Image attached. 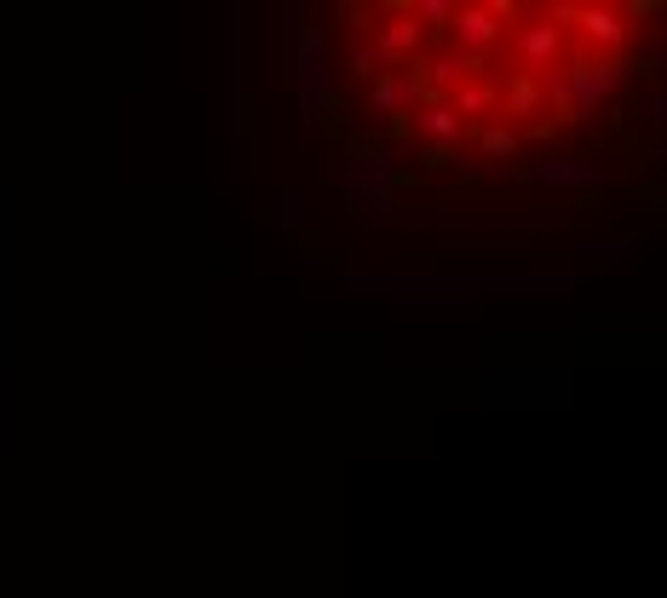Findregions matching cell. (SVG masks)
I'll return each instance as SVG.
<instances>
[{
	"label": "cell",
	"mask_w": 667,
	"mask_h": 598,
	"mask_svg": "<svg viewBox=\"0 0 667 598\" xmlns=\"http://www.w3.org/2000/svg\"><path fill=\"white\" fill-rule=\"evenodd\" d=\"M541 110H547V87H541V75H518V69H512V75H506V87H501V115H495V121L529 133Z\"/></svg>",
	"instance_id": "cell-1"
},
{
	"label": "cell",
	"mask_w": 667,
	"mask_h": 598,
	"mask_svg": "<svg viewBox=\"0 0 667 598\" xmlns=\"http://www.w3.org/2000/svg\"><path fill=\"white\" fill-rule=\"evenodd\" d=\"M633 12H621V6H575V29H581V41L598 46V52H616L627 41V29H633Z\"/></svg>",
	"instance_id": "cell-2"
},
{
	"label": "cell",
	"mask_w": 667,
	"mask_h": 598,
	"mask_svg": "<svg viewBox=\"0 0 667 598\" xmlns=\"http://www.w3.org/2000/svg\"><path fill=\"white\" fill-rule=\"evenodd\" d=\"M501 12L495 6H455V23H449V41H455V52H478L483 58V46H495L501 41Z\"/></svg>",
	"instance_id": "cell-3"
},
{
	"label": "cell",
	"mask_w": 667,
	"mask_h": 598,
	"mask_svg": "<svg viewBox=\"0 0 667 598\" xmlns=\"http://www.w3.org/2000/svg\"><path fill=\"white\" fill-rule=\"evenodd\" d=\"M449 110L460 115V121H495L501 115V81H460L455 98H449Z\"/></svg>",
	"instance_id": "cell-4"
},
{
	"label": "cell",
	"mask_w": 667,
	"mask_h": 598,
	"mask_svg": "<svg viewBox=\"0 0 667 598\" xmlns=\"http://www.w3.org/2000/svg\"><path fill=\"white\" fill-rule=\"evenodd\" d=\"M414 133L426 138V144H437V138H443V144H455V138L466 133V121L449 110V98H432V104H420V110H414Z\"/></svg>",
	"instance_id": "cell-5"
},
{
	"label": "cell",
	"mask_w": 667,
	"mask_h": 598,
	"mask_svg": "<svg viewBox=\"0 0 667 598\" xmlns=\"http://www.w3.org/2000/svg\"><path fill=\"white\" fill-rule=\"evenodd\" d=\"M414 41H420V23H414V12H403L397 23H386V29H380V41H374V58L391 69V58L414 52Z\"/></svg>",
	"instance_id": "cell-6"
},
{
	"label": "cell",
	"mask_w": 667,
	"mask_h": 598,
	"mask_svg": "<svg viewBox=\"0 0 667 598\" xmlns=\"http://www.w3.org/2000/svg\"><path fill=\"white\" fill-rule=\"evenodd\" d=\"M518 144H524V133H518V127H506V121H483V127H478V150L489 161L518 156Z\"/></svg>",
	"instance_id": "cell-7"
},
{
	"label": "cell",
	"mask_w": 667,
	"mask_h": 598,
	"mask_svg": "<svg viewBox=\"0 0 667 598\" xmlns=\"http://www.w3.org/2000/svg\"><path fill=\"white\" fill-rule=\"evenodd\" d=\"M414 18H426L437 29V35H449V23H455V6L449 0H420V6H409Z\"/></svg>",
	"instance_id": "cell-8"
},
{
	"label": "cell",
	"mask_w": 667,
	"mask_h": 598,
	"mask_svg": "<svg viewBox=\"0 0 667 598\" xmlns=\"http://www.w3.org/2000/svg\"><path fill=\"white\" fill-rule=\"evenodd\" d=\"M455 161V144H426L420 150V167H449Z\"/></svg>",
	"instance_id": "cell-9"
}]
</instances>
